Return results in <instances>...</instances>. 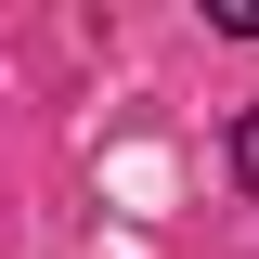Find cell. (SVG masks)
I'll list each match as a JSON object with an SVG mask.
<instances>
[{"label":"cell","instance_id":"cell-1","mask_svg":"<svg viewBox=\"0 0 259 259\" xmlns=\"http://www.w3.org/2000/svg\"><path fill=\"white\" fill-rule=\"evenodd\" d=\"M233 182L259 194V104H246V117H233Z\"/></svg>","mask_w":259,"mask_h":259},{"label":"cell","instance_id":"cell-2","mask_svg":"<svg viewBox=\"0 0 259 259\" xmlns=\"http://www.w3.org/2000/svg\"><path fill=\"white\" fill-rule=\"evenodd\" d=\"M207 26H221V39H259V0H207Z\"/></svg>","mask_w":259,"mask_h":259}]
</instances>
